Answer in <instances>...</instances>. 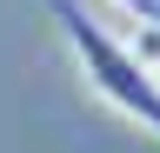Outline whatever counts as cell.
Wrapping results in <instances>:
<instances>
[{"label":"cell","mask_w":160,"mask_h":153,"mask_svg":"<svg viewBox=\"0 0 160 153\" xmlns=\"http://www.w3.org/2000/svg\"><path fill=\"white\" fill-rule=\"evenodd\" d=\"M47 7H53V20H60V40L73 47L80 80H87L120 120L160 133V73H147V67L133 60V47L120 40V33H107L80 0H47Z\"/></svg>","instance_id":"6da1fadb"},{"label":"cell","mask_w":160,"mask_h":153,"mask_svg":"<svg viewBox=\"0 0 160 153\" xmlns=\"http://www.w3.org/2000/svg\"><path fill=\"white\" fill-rule=\"evenodd\" d=\"M127 47H133V60L147 73H160V27H140V40H127Z\"/></svg>","instance_id":"7a4b0ae2"},{"label":"cell","mask_w":160,"mask_h":153,"mask_svg":"<svg viewBox=\"0 0 160 153\" xmlns=\"http://www.w3.org/2000/svg\"><path fill=\"white\" fill-rule=\"evenodd\" d=\"M120 13H133L140 27H160V0H113Z\"/></svg>","instance_id":"3957f363"}]
</instances>
